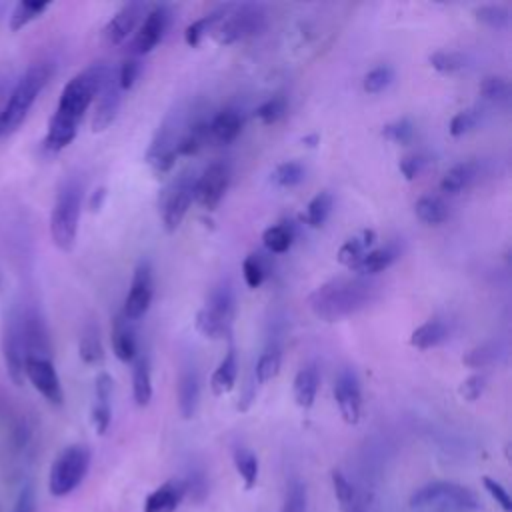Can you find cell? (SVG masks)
Here are the masks:
<instances>
[{
	"instance_id": "cell-1",
	"label": "cell",
	"mask_w": 512,
	"mask_h": 512,
	"mask_svg": "<svg viewBox=\"0 0 512 512\" xmlns=\"http://www.w3.org/2000/svg\"><path fill=\"white\" fill-rule=\"evenodd\" d=\"M110 72L112 68L108 64L94 62L66 82L60 92L58 106L48 122L44 138V148L48 152H60L76 138L88 106L94 102Z\"/></svg>"
},
{
	"instance_id": "cell-2",
	"label": "cell",
	"mask_w": 512,
	"mask_h": 512,
	"mask_svg": "<svg viewBox=\"0 0 512 512\" xmlns=\"http://www.w3.org/2000/svg\"><path fill=\"white\" fill-rule=\"evenodd\" d=\"M376 292L378 286L364 276H338L314 288L308 296V306L316 318L338 322L366 308L376 298Z\"/></svg>"
},
{
	"instance_id": "cell-3",
	"label": "cell",
	"mask_w": 512,
	"mask_h": 512,
	"mask_svg": "<svg viewBox=\"0 0 512 512\" xmlns=\"http://www.w3.org/2000/svg\"><path fill=\"white\" fill-rule=\"evenodd\" d=\"M54 72V64L50 60H40L30 64L24 74L16 80L12 90L8 92L4 104L0 106V140L12 134L26 120L32 110L36 98L48 84Z\"/></svg>"
},
{
	"instance_id": "cell-4",
	"label": "cell",
	"mask_w": 512,
	"mask_h": 512,
	"mask_svg": "<svg viewBox=\"0 0 512 512\" xmlns=\"http://www.w3.org/2000/svg\"><path fill=\"white\" fill-rule=\"evenodd\" d=\"M82 198L84 180L80 176H68L56 192L50 212V236L54 246L62 252H70L76 244Z\"/></svg>"
},
{
	"instance_id": "cell-5",
	"label": "cell",
	"mask_w": 512,
	"mask_h": 512,
	"mask_svg": "<svg viewBox=\"0 0 512 512\" xmlns=\"http://www.w3.org/2000/svg\"><path fill=\"white\" fill-rule=\"evenodd\" d=\"M410 512H476L480 510L478 496L456 482H430L410 496Z\"/></svg>"
},
{
	"instance_id": "cell-6",
	"label": "cell",
	"mask_w": 512,
	"mask_h": 512,
	"mask_svg": "<svg viewBox=\"0 0 512 512\" xmlns=\"http://www.w3.org/2000/svg\"><path fill=\"white\" fill-rule=\"evenodd\" d=\"M234 322V294L228 282L218 284L208 302L196 312V330L210 340H220L230 336Z\"/></svg>"
},
{
	"instance_id": "cell-7",
	"label": "cell",
	"mask_w": 512,
	"mask_h": 512,
	"mask_svg": "<svg viewBox=\"0 0 512 512\" xmlns=\"http://www.w3.org/2000/svg\"><path fill=\"white\" fill-rule=\"evenodd\" d=\"M90 468V450L84 444L64 448L52 462L48 488L52 496H66L80 486Z\"/></svg>"
},
{
	"instance_id": "cell-8",
	"label": "cell",
	"mask_w": 512,
	"mask_h": 512,
	"mask_svg": "<svg viewBox=\"0 0 512 512\" xmlns=\"http://www.w3.org/2000/svg\"><path fill=\"white\" fill-rule=\"evenodd\" d=\"M266 28V10L262 4L232 6L214 32V40L222 46L246 40Z\"/></svg>"
},
{
	"instance_id": "cell-9",
	"label": "cell",
	"mask_w": 512,
	"mask_h": 512,
	"mask_svg": "<svg viewBox=\"0 0 512 512\" xmlns=\"http://www.w3.org/2000/svg\"><path fill=\"white\" fill-rule=\"evenodd\" d=\"M182 126H184V122H182L180 112L168 114L166 120L158 126V130L150 142V148L146 152V162L152 166V170L156 174H166L174 168L176 158H178L176 148L184 134Z\"/></svg>"
},
{
	"instance_id": "cell-10",
	"label": "cell",
	"mask_w": 512,
	"mask_h": 512,
	"mask_svg": "<svg viewBox=\"0 0 512 512\" xmlns=\"http://www.w3.org/2000/svg\"><path fill=\"white\" fill-rule=\"evenodd\" d=\"M2 352L4 364L10 380L20 386L24 382V362H26V340L22 326V306L14 304L4 320L2 332Z\"/></svg>"
},
{
	"instance_id": "cell-11",
	"label": "cell",
	"mask_w": 512,
	"mask_h": 512,
	"mask_svg": "<svg viewBox=\"0 0 512 512\" xmlns=\"http://www.w3.org/2000/svg\"><path fill=\"white\" fill-rule=\"evenodd\" d=\"M24 378H28L36 392H40L50 404L60 406L64 402L62 384L50 356H26Z\"/></svg>"
},
{
	"instance_id": "cell-12",
	"label": "cell",
	"mask_w": 512,
	"mask_h": 512,
	"mask_svg": "<svg viewBox=\"0 0 512 512\" xmlns=\"http://www.w3.org/2000/svg\"><path fill=\"white\" fill-rule=\"evenodd\" d=\"M194 186H196V178H192L190 174H182L166 190L164 204H162V224H164L166 232H176L178 226L182 224V220L188 214V208L194 200Z\"/></svg>"
},
{
	"instance_id": "cell-13",
	"label": "cell",
	"mask_w": 512,
	"mask_h": 512,
	"mask_svg": "<svg viewBox=\"0 0 512 512\" xmlns=\"http://www.w3.org/2000/svg\"><path fill=\"white\" fill-rule=\"evenodd\" d=\"M152 296H154L152 268H150V262L140 260L138 266L134 268V274H132V284H130L128 296L124 300L122 316L126 320H130V322L142 318L148 312V308H150Z\"/></svg>"
},
{
	"instance_id": "cell-14",
	"label": "cell",
	"mask_w": 512,
	"mask_h": 512,
	"mask_svg": "<svg viewBox=\"0 0 512 512\" xmlns=\"http://www.w3.org/2000/svg\"><path fill=\"white\" fill-rule=\"evenodd\" d=\"M230 184V168L226 162H212L200 178H196L194 200L206 208L214 210L224 198Z\"/></svg>"
},
{
	"instance_id": "cell-15",
	"label": "cell",
	"mask_w": 512,
	"mask_h": 512,
	"mask_svg": "<svg viewBox=\"0 0 512 512\" xmlns=\"http://www.w3.org/2000/svg\"><path fill=\"white\" fill-rule=\"evenodd\" d=\"M168 22H170L168 6L158 4V6L150 8L146 12L144 22L138 26V32L134 34V38L130 42L132 56L138 58V56H144V54L152 52L158 46V42L162 40L166 28H168Z\"/></svg>"
},
{
	"instance_id": "cell-16",
	"label": "cell",
	"mask_w": 512,
	"mask_h": 512,
	"mask_svg": "<svg viewBox=\"0 0 512 512\" xmlns=\"http://www.w3.org/2000/svg\"><path fill=\"white\" fill-rule=\"evenodd\" d=\"M334 400L338 404L340 416L346 424H358L362 414V394L356 374L350 368L340 370L334 380Z\"/></svg>"
},
{
	"instance_id": "cell-17",
	"label": "cell",
	"mask_w": 512,
	"mask_h": 512,
	"mask_svg": "<svg viewBox=\"0 0 512 512\" xmlns=\"http://www.w3.org/2000/svg\"><path fill=\"white\" fill-rule=\"evenodd\" d=\"M96 106L92 116V132H104L118 116L120 102H122V90L118 86V76L112 70L106 82L102 84L100 92L96 94Z\"/></svg>"
},
{
	"instance_id": "cell-18",
	"label": "cell",
	"mask_w": 512,
	"mask_h": 512,
	"mask_svg": "<svg viewBox=\"0 0 512 512\" xmlns=\"http://www.w3.org/2000/svg\"><path fill=\"white\" fill-rule=\"evenodd\" d=\"M146 12V4L144 2H126L104 26L102 36L106 40V44L110 46H118L122 44L138 26L142 14Z\"/></svg>"
},
{
	"instance_id": "cell-19",
	"label": "cell",
	"mask_w": 512,
	"mask_h": 512,
	"mask_svg": "<svg viewBox=\"0 0 512 512\" xmlns=\"http://www.w3.org/2000/svg\"><path fill=\"white\" fill-rule=\"evenodd\" d=\"M112 378L106 372H100L94 380V402H92V426L96 434H106L110 422H112V408H110V398H112Z\"/></svg>"
},
{
	"instance_id": "cell-20",
	"label": "cell",
	"mask_w": 512,
	"mask_h": 512,
	"mask_svg": "<svg viewBox=\"0 0 512 512\" xmlns=\"http://www.w3.org/2000/svg\"><path fill=\"white\" fill-rule=\"evenodd\" d=\"M184 480H168L152 490L144 500V512H174L186 496Z\"/></svg>"
},
{
	"instance_id": "cell-21",
	"label": "cell",
	"mask_w": 512,
	"mask_h": 512,
	"mask_svg": "<svg viewBox=\"0 0 512 512\" xmlns=\"http://www.w3.org/2000/svg\"><path fill=\"white\" fill-rule=\"evenodd\" d=\"M200 400V380L194 368H182L178 378V410L184 420L194 418Z\"/></svg>"
},
{
	"instance_id": "cell-22",
	"label": "cell",
	"mask_w": 512,
	"mask_h": 512,
	"mask_svg": "<svg viewBox=\"0 0 512 512\" xmlns=\"http://www.w3.org/2000/svg\"><path fill=\"white\" fill-rule=\"evenodd\" d=\"M112 350L120 362H132L138 356L134 328L130 326V320H126L122 314L116 316L112 324Z\"/></svg>"
},
{
	"instance_id": "cell-23",
	"label": "cell",
	"mask_w": 512,
	"mask_h": 512,
	"mask_svg": "<svg viewBox=\"0 0 512 512\" xmlns=\"http://www.w3.org/2000/svg\"><path fill=\"white\" fill-rule=\"evenodd\" d=\"M318 386H320V372L314 364H306L302 366L292 382V392H294V400L300 408L308 410L312 408L316 394H318Z\"/></svg>"
},
{
	"instance_id": "cell-24",
	"label": "cell",
	"mask_w": 512,
	"mask_h": 512,
	"mask_svg": "<svg viewBox=\"0 0 512 512\" xmlns=\"http://www.w3.org/2000/svg\"><path fill=\"white\" fill-rule=\"evenodd\" d=\"M236 376H238V358H236V350L230 346L228 352L224 354V358L220 360V364L216 366V370L210 376L212 392L216 396L228 394L236 384Z\"/></svg>"
},
{
	"instance_id": "cell-25",
	"label": "cell",
	"mask_w": 512,
	"mask_h": 512,
	"mask_svg": "<svg viewBox=\"0 0 512 512\" xmlns=\"http://www.w3.org/2000/svg\"><path fill=\"white\" fill-rule=\"evenodd\" d=\"M208 128H210V136L222 144H228L232 140L238 138L240 130H242V116L232 110V108H226L222 112H218L212 122H208Z\"/></svg>"
},
{
	"instance_id": "cell-26",
	"label": "cell",
	"mask_w": 512,
	"mask_h": 512,
	"mask_svg": "<svg viewBox=\"0 0 512 512\" xmlns=\"http://www.w3.org/2000/svg\"><path fill=\"white\" fill-rule=\"evenodd\" d=\"M398 258V250L394 246H386V248H376V250H368L362 260L356 264V268L352 272H356V276H374L378 272H384L386 268H390L394 264V260Z\"/></svg>"
},
{
	"instance_id": "cell-27",
	"label": "cell",
	"mask_w": 512,
	"mask_h": 512,
	"mask_svg": "<svg viewBox=\"0 0 512 512\" xmlns=\"http://www.w3.org/2000/svg\"><path fill=\"white\" fill-rule=\"evenodd\" d=\"M132 368V394L136 406H148L152 398V378H150V362L146 356H136Z\"/></svg>"
},
{
	"instance_id": "cell-28",
	"label": "cell",
	"mask_w": 512,
	"mask_h": 512,
	"mask_svg": "<svg viewBox=\"0 0 512 512\" xmlns=\"http://www.w3.org/2000/svg\"><path fill=\"white\" fill-rule=\"evenodd\" d=\"M448 338V326L442 320H428L410 334V344L418 350H428Z\"/></svg>"
},
{
	"instance_id": "cell-29",
	"label": "cell",
	"mask_w": 512,
	"mask_h": 512,
	"mask_svg": "<svg viewBox=\"0 0 512 512\" xmlns=\"http://www.w3.org/2000/svg\"><path fill=\"white\" fill-rule=\"evenodd\" d=\"M78 354L84 364H100L104 360V346L100 340V330L94 322H88L78 340Z\"/></svg>"
},
{
	"instance_id": "cell-30",
	"label": "cell",
	"mask_w": 512,
	"mask_h": 512,
	"mask_svg": "<svg viewBox=\"0 0 512 512\" xmlns=\"http://www.w3.org/2000/svg\"><path fill=\"white\" fill-rule=\"evenodd\" d=\"M478 166L476 162H460L454 164L440 180V190L446 194H458L462 192L474 178H476Z\"/></svg>"
},
{
	"instance_id": "cell-31",
	"label": "cell",
	"mask_w": 512,
	"mask_h": 512,
	"mask_svg": "<svg viewBox=\"0 0 512 512\" xmlns=\"http://www.w3.org/2000/svg\"><path fill=\"white\" fill-rule=\"evenodd\" d=\"M208 138H210L208 122L206 120H196V122L186 126V130H184V134L178 142L176 154L178 156H192L208 142Z\"/></svg>"
},
{
	"instance_id": "cell-32",
	"label": "cell",
	"mask_w": 512,
	"mask_h": 512,
	"mask_svg": "<svg viewBox=\"0 0 512 512\" xmlns=\"http://www.w3.org/2000/svg\"><path fill=\"white\" fill-rule=\"evenodd\" d=\"M232 6L230 4H226V6H220V8H216L214 12H210V14H206V16H202V18H198V20H194L192 24H188L186 26V30H184V40H186V44L188 46H198L200 44V40L204 38V34L208 32V30H212L218 22H222V18L228 14V10H230Z\"/></svg>"
},
{
	"instance_id": "cell-33",
	"label": "cell",
	"mask_w": 512,
	"mask_h": 512,
	"mask_svg": "<svg viewBox=\"0 0 512 512\" xmlns=\"http://www.w3.org/2000/svg\"><path fill=\"white\" fill-rule=\"evenodd\" d=\"M414 212L416 216L424 222V224H430V226H436V224H442L446 218H448V206L442 198L438 196H432V194H426L422 196L416 204H414Z\"/></svg>"
},
{
	"instance_id": "cell-34",
	"label": "cell",
	"mask_w": 512,
	"mask_h": 512,
	"mask_svg": "<svg viewBox=\"0 0 512 512\" xmlns=\"http://www.w3.org/2000/svg\"><path fill=\"white\" fill-rule=\"evenodd\" d=\"M504 354V348H502V342L498 340H490V342H484L472 350H468L464 356H462V362L470 368H486L494 362H498V358Z\"/></svg>"
},
{
	"instance_id": "cell-35",
	"label": "cell",
	"mask_w": 512,
	"mask_h": 512,
	"mask_svg": "<svg viewBox=\"0 0 512 512\" xmlns=\"http://www.w3.org/2000/svg\"><path fill=\"white\" fill-rule=\"evenodd\" d=\"M232 460L236 466V472L240 474L244 488L252 490L256 480H258V458L252 450L244 448V446H236L232 452Z\"/></svg>"
},
{
	"instance_id": "cell-36",
	"label": "cell",
	"mask_w": 512,
	"mask_h": 512,
	"mask_svg": "<svg viewBox=\"0 0 512 512\" xmlns=\"http://www.w3.org/2000/svg\"><path fill=\"white\" fill-rule=\"evenodd\" d=\"M50 8V2H28V0H20L12 14H10V30L12 32H18L22 30L24 26H28L32 20H36L38 16H42L46 10Z\"/></svg>"
},
{
	"instance_id": "cell-37",
	"label": "cell",
	"mask_w": 512,
	"mask_h": 512,
	"mask_svg": "<svg viewBox=\"0 0 512 512\" xmlns=\"http://www.w3.org/2000/svg\"><path fill=\"white\" fill-rule=\"evenodd\" d=\"M292 240H294V230L288 224H274L262 232V242L266 250L272 254L286 252L292 246Z\"/></svg>"
},
{
	"instance_id": "cell-38",
	"label": "cell",
	"mask_w": 512,
	"mask_h": 512,
	"mask_svg": "<svg viewBox=\"0 0 512 512\" xmlns=\"http://www.w3.org/2000/svg\"><path fill=\"white\" fill-rule=\"evenodd\" d=\"M332 204H334V198L330 192H326V190L318 192L306 206V214H304L306 224L312 228H320L326 222V218L332 210Z\"/></svg>"
},
{
	"instance_id": "cell-39",
	"label": "cell",
	"mask_w": 512,
	"mask_h": 512,
	"mask_svg": "<svg viewBox=\"0 0 512 512\" xmlns=\"http://www.w3.org/2000/svg\"><path fill=\"white\" fill-rule=\"evenodd\" d=\"M304 174H306V170L300 162L288 160L274 168V172L270 174V180L280 188H292L304 180Z\"/></svg>"
},
{
	"instance_id": "cell-40",
	"label": "cell",
	"mask_w": 512,
	"mask_h": 512,
	"mask_svg": "<svg viewBox=\"0 0 512 512\" xmlns=\"http://www.w3.org/2000/svg\"><path fill=\"white\" fill-rule=\"evenodd\" d=\"M242 274H244V282L248 288H258L268 274L266 258L260 252L248 254L242 262Z\"/></svg>"
},
{
	"instance_id": "cell-41",
	"label": "cell",
	"mask_w": 512,
	"mask_h": 512,
	"mask_svg": "<svg viewBox=\"0 0 512 512\" xmlns=\"http://www.w3.org/2000/svg\"><path fill=\"white\" fill-rule=\"evenodd\" d=\"M280 364H282V354L278 348H268L266 352H262V356L258 358L256 368H254L256 382L264 384V382L276 378L280 372Z\"/></svg>"
},
{
	"instance_id": "cell-42",
	"label": "cell",
	"mask_w": 512,
	"mask_h": 512,
	"mask_svg": "<svg viewBox=\"0 0 512 512\" xmlns=\"http://www.w3.org/2000/svg\"><path fill=\"white\" fill-rule=\"evenodd\" d=\"M476 18L490 28H506L510 24V10L502 4H484L474 10Z\"/></svg>"
},
{
	"instance_id": "cell-43",
	"label": "cell",
	"mask_w": 512,
	"mask_h": 512,
	"mask_svg": "<svg viewBox=\"0 0 512 512\" xmlns=\"http://www.w3.org/2000/svg\"><path fill=\"white\" fill-rule=\"evenodd\" d=\"M428 62L434 70L442 72V74H450L456 72L460 68H464L466 58L460 52H448V50H436L428 56Z\"/></svg>"
},
{
	"instance_id": "cell-44",
	"label": "cell",
	"mask_w": 512,
	"mask_h": 512,
	"mask_svg": "<svg viewBox=\"0 0 512 512\" xmlns=\"http://www.w3.org/2000/svg\"><path fill=\"white\" fill-rule=\"evenodd\" d=\"M392 80H394V70H392L388 64H380V66L372 68V70L364 76L362 88H364V92H368V94H378V92H382L384 88H388Z\"/></svg>"
},
{
	"instance_id": "cell-45",
	"label": "cell",
	"mask_w": 512,
	"mask_h": 512,
	"mask_svg": "<svg viewBox=\"0 0 512 512\" xmlns=\"http://www.w3.org/2000/svg\"><path fill=\"white\" fill-rule=\"evenodd\" d=\"M382 136L396 144H410L414 138V124L410 118H400L382 128Z\"/></svg>"
},
{
	"instance_id": "cell-46",
	"label": "cell",
	"mask_w": 512,
	"mask_h": 512,
	"mask_svg": "<svg viewBox=\"0 0 512 512\" xmlns=\"http://www.w3.org/2000/svg\"><path fill=\"white\" fill-rule=\"evenodd\" d=\"M286 108H288L286 98L274 96V98L262 102V104L256 108L254 116H256L262 124H274V122H278V120L286 114Z\"/></svg>"
},
{
	"instance_id": "cell-47",
	"label": "cell",
	"mask_w": 512,
	"mask_h": 512,
	"mask_svg": "<svg viewBox=\"0 0 512 512\" xmlns=\"http://www.w3.org/2000/svg\"><path fill=\"white\" fill-rule=\"evenodd\" d=\"M480 94H482L486 100L504 102V100H508L510 84H508V80L502 78V76H486V78L480 82Z\"/></svg>"
},
{
	"instance_id": "cell-48",
	"label": "cell",
	"mask_w": 512,
	"mask_h": 512,
	"mask_svg": "<svg viewBox=\"0 0 512 512\" xmlns=\"http://www.w3.org/2000/svg\"><path fill=\"white\" fill-rule=\"evenodd\" d=\"M306 502H308L306 486L300 480H292L284 496L282 512H306Z\"/></svg>"
},
{
	"instance_id": "cell-49",
	"label": "cell",
	"mask_w": 512,
	"mask_h": 512,
	"mask_svg": "<svg viewBox=\"0 0 512 512\" xmlns=\"http://www.w3.org/2000/svg\"><path fill=\"white\" fill-rule=\"evenodd\" d=\"M366 252H368V250L364 248V244H362L360 238H350V240H346V242L340 246L336 258H338V262H340L342 266H346L348 270H354L356 264L362 260V256H364Z\"/></svg>"
},
{
	"instance_id": "cell-50",
	"label": "cell",
	"mask_w": 512,
	"mask_h": 512,
	"mask_svg": "<svg viewBox=\"0 0 512 512\" xmlns=\"http://www.w3.org/2000/svg\"><path fill=\"white\" fill-rule=\"evenodd\" d=\"M140 72H142V62H140L136 56L126 58V60L120 64L118 72H116L120 90H122V92H124V90H130V88L136 84Z\"/></svg>"
},
{
	"instance_id": "cell-51",
	"label": "cell",
	"mask_w": 512,
	"mask_h": 512,
	"mask_svg": "<svg viewBox=\"0 0 512 512\" xmlns=\"http://www.w3.org/2000/svg\"><path fill=\"white\" fill-rule=\"evenodd\" d=\"M330 478H332L334 494H336V498H338V502H340V508H346L348 504H352L354 498H356V490H354V486L350 484V480H348L340 470H332Z\"/></svg>"
},
{
	"instance_id": "cell-52",
	"label": "cell",
	"mask_w": 512,
	"mask_h": 512,
	"mask_svg": "<svg viewBox=\"0 0 512 512\" xmlns=\"http://www.w3.org/2000/svg\"><path fill=\"white\" fill-rule=\"evenodd\" d=\"M476 122H478V114L474 112V110H462V112H458V114H454L452 116V120H450V126H448V132L452 134V136H464L466 132H470L474 126H476Z\"/></svg>"
},
{
	"instance_id": "cell-53",
	"label": "cell",
	"mask_w": 512,
	"mask_h": 512,
	"mask_svg": "<svg viewBox=\"0 0 512 512\" xmlns=\"http://www.w3.org/2000/svg\"><path fill=\"white\" fill-rule=\"evenodd\" d=\"M482 484H484L486 492L496 500V504H500V508H502L504 512H512V498H510L508 490H506L498 480H494V478H490V476H484V478H482Z\"/></svg>"
},
{
	"instance_id": "cell-54",
	"label": "cell",
	"mask_w": 512,
	"mask_h": 512,
	"mask_svg": "<svg viewBox=\"0 0 512 512\" xmlns=\"http://www.w3.org/2000/svg\"><path fill=\"white\" fill-rule=\"evenodd\" d=\"M484 388H486V376L484 374H472V376H468L462 384H460V396L464 398V400H468V402H474V400H478L480 396H482V392H484Z\"/></svg>"
},
{
	"instance_id": "cell-55",
	"label": "cell",
	"mask_w": 512,
	"mask_h": 512,
	"mask_svg": "<svg viewBox=\"0 0 512 512\" xmlns=\"http://www.w3.org/2000/svg\"><path fill=\"white\" fill-rule=\"evenodd\" d=\"M424 164H426L424 156H420V154H410V156H404V158L400 160L398 168H400V172H402V176H404L406 180H414V178L422 172Z\"/></svg>"
},
{
	"instance_id": "cell-56",
	"label": "cell",
	"mask_w": 512,
	"mask_h": 512,
	"mask_svg": "<svg viewBox=\"0 0 512 512\" xmlns=\"http://www.w3.org/2000/svg\"><path fill=\"white\" fill-rule=\"evenodd\" d=\"M36 510V494L32 484H24L16 496L12 512H34Z\"/></svg>"
},
{
	"instance_id": "cell-57",
	"label": "cell",
	"mask_w": 512,
	"mask_h": 512,
	"mask_svg": "<svg viewBox=\"0 0 512 512\" xmlns=\"http://www.w3.org/2000/svg\"><path fill=\"white\" fill-rule=\"evenodd\" d=\"M104 198H106V190L104 188H96L94 192H92V196H90V210L92 212H98L100 208H102V204H104Z\"/></svg>"
},
{
	"instance_id": "cell-58",
	"label": "cell",
	"mask_w": 512,
	"mask_h": 512,
	"mask_svg": "<svg viewBox=\"0 0 512 512\" xmlns=\"http://www.w3.org/2000/svg\"><path fill=\"white\" fill-rule=\"evenodd\" d=\"M342 512H366V506H364V502L356 496L352 504H348L346 508H342Z\"/></svg>"
},
{
	"instance_id": "cell-59",
	"label": "cell",
	"mask_w": 512,
	"mask_h": 512,
	"mask_svg": "<svg viewBox=\"0 0 512 512\" xmlns=\"http://www.w3.org/2000/svg\"><path fill=\"white\" fill-rule=\"evenodd\" d=\"M6 84H8V76H0V100L6 94Z\"/></svg>"
},
{
	"instance_id": "cell-60",
	"label": "cell",
	"mask_w": 512,
	"mask_h": 512,
	"mask_svg": "<svg viewBox=\"0 0 512 512\" xmlns=\"http://www.w3.org/2000/svg\"><path fill=\"white\" fill-rule=\"evenodd\" d=\"M2 284H4V278H2V272H0V290H2Z\"/></svg>"
}]
</instances>
